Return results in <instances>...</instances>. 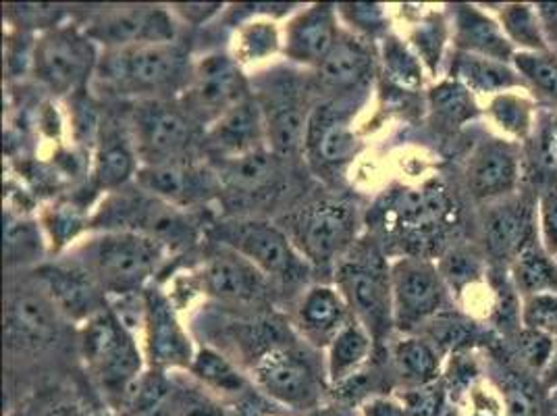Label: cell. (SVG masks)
<instances>
[{"instance_id": "6da1fadb", "label": "cell", "mask_w": 557, "mask_h": 416, "mask_svg": "<svg viewBox=\"0 0 557 416\" xmlns=\"http://www.w3.org/2000/svg\"><path fill=\"white\" fill-rule=\"evenodd\" d=\"M171 250L134 232H100L77 246L71 262L79 265L104 294L125 296L144 292Z\"/></svg>"}, {"instance_id": "7a4b0ae2", "label": "cell", "mask_w": 557, "mask_h": 416, "mask_svg": "<svg viewBox=\"0 0 557 416\" xmlns=\"http://www.w3.org/2000/svg\"><path fill=\"white\" fill-rule=\"evenodd\" d=\"M191 70L186 48L157 42L107 50L98 61L96 77L113 93L161 98L171 90H186Z\"/></svg>"}, {"instance_id": "3957f363", "label": "cell", "mask_w": 557, "mask_h": 416, "mask_svg": "<svg viewBox=\"0 0 557 416\" xmlns=\"http://www.w3.org/2000/svg\"><path fill=\"white\" fill-rule=\"evenodd\" d=\"M381 215L385 230L406 246L408 256L426 258L445 246L458 221V207L445 185L429 182L394 192Z\"/></svg>"}, {"instance_id": "277c9868", "label": "cell", "mask_w": 557, "mask_h": 416, "mask_svg": "<svg viewBox=\"0 0 557 416\" xmlns=\"http://www.w3.org/2000/svg\"><path fill=\"white\" fill-rule=\"evenodd\" d=\"M79 347L94 379L123 406L144 365L136 338L119 323L111 308H104L82 325Z\"/></svg>"}, {"instance_id": "5b68a950", "label": "cell", "mask_w": 557, "mask_h": 416, "mask_svg": "<svg viewBox=\"0 0 557 416\" xmlns=\"http://www.w3.org/2000/svg\"><path fill=\"white\" fill-rule=\"evenodd\" d=\"M94 228L100 232H134L152 237L169 250L196 240V225L184 208L173 207L146 192H115L96 210Z\"/></svg>"}, {"instance_id": "8992f818", "label": "cell", "mask_w": 557, "mask_h": 416, "mask_svg": "<svg viewBox=\"0 0 557 416\" xmlns=\"http://www.w3.org/2000/svg\"><path fill=\"white\" fill-rule=\"evenodd\" d=\"M216 244L248 258L256 269L281 283H300L308 273V262L292 244L281 225L256 217H232L212 228Z\"/></svg>"}, {"instance_id": "52a82bcc", "label": "cell", "mask_w": 557, "mask_h": 416, "mask_svg": "<svg viewBox=\"0 0 557 416\" xmlns=\"http://www.w3.org/2000/svg\"><path fill=\"white\" fill-rule=\"evenodd\" d=\"M283 232L310 265L344 258L358 232L356 208L339 200H314L285 217Z\"/></svg>"}, {"instance_id": "ba28073f", "label": "cell", "mask_w": 557, "mask_h": 416, "mask_svg": "<svg viewBox=\"0 0 557 416\" xmlns=\"http://www.w3.org/2000/svg\"><path fill=\"white\" fill-rule=\"evenodd\" d=\"M96 42L86 29L52 25L34 48V73L52 93H79L98 68Z\"/></svg>"}, {"instance_id": "9c48e42d", "label": "cell", "mask_w": 557, "mask_h": 416, "mask_svg": "<svg viewBox=\"0 0 557 416\" xmlns=\"http://www.w3.org/2000/svg\"><path fill=\"white\" fill-rule=\"evenodd\" d=\"M337 287L348 302L354 319L376 340L394 321L392 271L383 258L362 250L339 265Z\"/></svg>"}, {"instance_id": "30bf717a", "label": "cell", "mask_w": 557, "mask_h": 416, "mask_svg": "<svg viewBox=\"0 0 557 416\" xmlns=\"http://www.w3.org/2000/svg\"><path fill=\"white\" fill-rule=\"evenodd\" d=\"M196 130L198 123L182 105L164 98H144L134 113L132 142L144 164L187 161Z\"/></svg>"}, {"instance_id": "8fae6325", "label": "cell", "mask_w": 557, "mask_h": 416, "mask_svg": "<svg viewBox=\"0 0 557 416\" xmlns=\"http://www.w3.org/2000/svg\"><path fill=\"white\" fill-rule=\"evenodd\" d=\"M394 323L412 331L442 317L447 308V283L431 258L401 256L392 267Z\"/></svg>"}, {"instance_id": "7c38bea8", "label": "cell", "mask_w": 557, "mask_h": 416, "mask_svg": "<svg viewBox=\"0 0 557 416\" xmlns=\"http://www.w3.org/2000/svg\"><path fill=\"white\" fill-rule=\"evenodd\" d=\"M248 79L227 54H209L194 65L182 107L198 125H212L248 100Z\"/></svg>"}, {"instance_id": "4fadbf2b", "label": "cell", "mask_w": 557, "mask_h": 416, "mask_svg": "<svg viewBox=\"0 0 557 416\" xmlns=\"http://www.w3.org/2000/svg\"><path fill=\"white\" fill-rule=\"evenodd\" d=\"M258 388L287 408H310L321 392V377L302 350L277 342L255 363Z\"/></svg>"}, {"instance_id": "5bb4252c", "label": "cell", "mask_w": 557, "mask_h": 416, "mask_svg": "<svg viewBox=\"0 0 557 416\" xmlns=\"http://www.w3.org/2000/svg\"><path fill=\"white\" fill-rule=\"evenodd\" d=\"M61 313L38 287L11 290L4 308V340L11 352L40 354L61 335Z\"/></svg>"}, {"instance_id": "9a60e30c", "label": "cell", "mask_w": 557, "mask_h": 416, "mask_svg": "<svg viewBox=\"0 0 557 416\" xmlns=\"http://www.w3.org/2000/svg\"><path fill=\"white\" fill-rule=\"evenodd\" d=\"M539 237L536 198L513 194L487 205L483 215L485 253L497 267L506 269L533 240Z\"/></svg>"}, {"instance_id": "2e32d148", "label": "cell", "mask_w": 557, "mask_h": 416, "mask_svg": "<svg viewBox=\"0 0 557 416\" xmlns=\"http://www.w3.org/2000/svg\"><path fill=\"white\" fill-rule=\"evenodd\" d=\"M522 182L520 144L506 138L481 142L466 167V187L476 203H497L518 194Z\"/></svg>"}, {"instance_id": "e0dca14e", "label": "cell", "mask_w": 557, "mask_h": 416, "mask_svg": "<svg viewBox=\"0 0 557 416\" xmlns=\"http://www.w3.org/2000/svg\"><path fill=\"white\" fill-rule=\"evenodd\" d=\"M94 42L104 45L107 50L134 47V45H157L175 42L177 24L173 13L163 7H116L107 11L100 20L86 27Z\"/></svg>"}, {"instance_id": "ac0fdd59", "label": "cell", "mask_w": 557, "mask_h": 416, "mask_svg": "<svg viewBox=\"0 0 557 416\" xmlns=\"http://www.w3.org/2000/svg\"><path fill=\"white\" fill-rule=\"evenodd\" d=\"M136 184L141 192L184 210L194 207L196 203H207L214 196L221 198V182L216 171L191 161L141 164Z\"/></svg>"}, {"instance_id": "d6986e66", "label": "cell", "mask_w": 557, "mask_h": 416, "mask_svg": "<svg viewBox=\"0 0 557 416\" xmlns=\"http://www.w3.org/2000/svg\"><path fill=\"white\" fill-rule=\"evenodd\" d=\"M200 276L209 296L232 306H256L269 294V278L223 244L212 248Z\"/></svg>"}, {"instance_id": "ffe728a7", "label": "cell", "mask_w": 557, "mask_h": 416, "mask_svg": "<svg viewBox=\"0 0 557 416\" xmlns=\"http://www.w3.org/2000/svg\"><path fill=\"white\" fill-rule=\"evenodd\" d=\"M214 171L221 182V196L227 194L242 207H260L281 192V157L269 146L221 161Z\"/></svg>"}, {"instance_id": "44dd1931", "label": "cell", "mask_w": 557, "mask_h": 416, "mask_svg": "<svg viewBox=\"0 0 557 416\" xmlns=\"http://www.w3.org/2000/svg\"><path fill=\"white\" fill-rule=\"evenodd\" d=\"M38 285L71 321H88L107 308V294L79 265H45L36 271Z\"/></svg>"}, {"instance_id": "7402d4cb", "label": "cell", "mask_w": 557, "mask_h": 416, "mask_svg": "<svg viewBox=\"0 0 557 416\" xmlns=\"http://www.w3.org/2000/svg\"><path fill=\"white\" fill-rule=\"evenodd\" d=\"M264 123L269 148L281 157L289 159L306 148V134L310 115L306 100L298 96V88L292 84H278L277 93H269L258 100Z\"/></svg>"}, {"instance_id": "603a6c76", "label": "cell", "mask_w": 557, "mask_h": 416, "mask_svg": "<svg viewBox=\"0 0 557 416\" xmlns=\"http://www.w3.org/2000/svg\"><path fill=\"white\" fill-rule=\"evenodd\" d=\"M146 344L154 367H191L194 352L186 331L177 321L173 308L163 294L146 292Z\"/></svg>"}, {"instance_id": "cb8c5ba5", "label": "cell", "mask_w": 557, "mask_h": 416, "mask_svg": "<svg viewBox=\"0 0 557 416\" xmlns=\"http://www.w3.org/2000/svg\"><path fill=\"white\" fill-rule=\"evenodd\" d=\"M207 146L221 161L267 148V123L258 100L248 98L232 109L227 115L221 117L216 123H212L207 136Z\"/></svg>"}, {"instance_id": "d4e9b609", "label": "cell", "mask_w": 557, "mask_h": 416, "mask_svg": "<svg viewBox=\"0 0 557 416\" xmlns=\"http://www.w3.org/2000/svg\"><path fill=\"white\" fill-rule=\"evenodd\" d=\"M339 38L333 7L314 4L285 27V54L300 65L319 68Z\"/></svg>"}, {"instance_id": "484cf974", "label": "cell", "mask_w": 557, "mask_h": 416, "mask_svg": "<svg viewBox=\"0 0 557 416\" xmlns=\"http://www.w3.org/2000/svg\"><path fill=\"white\" fill-rule=\"evenodd\" d=\"M349 306L339 287L312 285L302 294L298 304L296 323L302 329L304 338L314 344H331L337 333L351 321Z\"/></svg>"}, {"instance_id": "4316f807", "label": "cell", "mask_w": 557, "mask_h": 416, "mask_svg": "<svg viewBox=\"0 0 557 416\" xmlns=\"http://www.w3.org/2000/svg\"><path fill=\"white\" fill-rule=\"evenodd\" d=\"M306 148L314 161L339 167L358 152V139L349 127L348 115L333 105L317 107L308 121Z\"/></svg>"}, {"instance_id": "83f0119b", "label": "cell", "mask_w": 557, "mask_h": 416, "mask_svg": "<svg viewBox=\"0 0 557 416\" xmlns=\"http://www.w3.org/2000/svg\"><path fill=\"white\" fill-rule=\"evenodd\" d=\"M456 45L460 52L479 54L502 63H511L516 50L508 42L499 22L476 7H456Z\"/></svg>"}, {"instance_id": "f1b7e54d", "label": "cell", "mask_w": 557, "mask_h": 416, "mask_svg": "<svg viewBox=\"0 0 557 416\" xmlns=\"http://www.w3.org/2000/svg\"><path fill=\"white\" fill-rule=\"evenodd\" d=\"M371 73V52L362 42H356L351 36L339 34L335 47L317 68V79L321 88L333 93H351Z\"/></svg>"}, {"instance_id": "f546056e", "label": "cell", "mask_w": 557, "mask_h": 416, "mask_svg": "<svg viewBox=\"0 0 557 416\" xmlns=\"http://www.w3.org/2000/svg\"><path fill=\"white\" fill-rule=\"evenodd\" d=\"M454 75L472 94L497 96L511 90H527L522 77L511 63H502L487 57L460 52L454 61Z\"/></svg>"}, {"instance_id": "4dcf8cb0", "label": "cell", "mask_w": 557, "mask_h": 416, "mask_svg": "<svg viewBox=\"0 0 557 416\" xmlns=\"http://www.w3.org/2000/svg\"><path fill=\"white\" fill-rule=\"evenodd\" d=\"M508 269L520 301L557 294V258L545 250L539 237L511 260Z\"/></svg>"}, {"instance_id": "1f68e13d", "label": "cell", "mask_w": 557, "mask_h": 416, "mask_svg": "<svg viewBox=\"0 0 557 416\" xmlns=\"http://www.w3.org/2000/svg\"><path fill=\"white\" fill-rule=\"evenodd\" d=\"M138 171V152L132 138L119 132H107L94 162V178L98 185L102 189L116 192L129 180H136Z\"/></svg>"}, {"instance_id": "d6a6232c", "label": "cell", "mask_w": 557, "mask_h": 416, "mask_svg": "<svg viewBox=\"0 0 557 416\" xmlns=\"http://www.w3.org/2000/svg\"><path fill=\"white\" fill-rule=\"evenodd\" d=\"M372 335L351 319L337 338L329 344V358H326V372L333 383L349 381L360 367L369 360L371 354Z\"/></svg>"}, {"instance_id": "836d02e7", "label": "cell", "mask_w": 557, "mask_h": 416, "mask_svg": "<svg viewBox=\"0 0 557 416\" xmlns=\"http://www.w3.org/2000/svg\"><path fill=\"white\" fill-rule=\"evenodd\" d=\"M522 93L511 90V93L497 94L488 98V119L493 121V125H497L504 132L506 139H511L516 144L529 142L533 134L536 113H539L534 109L533 100Z\"/></svg>"}, {"instance_id": "e575fe53", "label": "cell", "mask_w": 557, "mask_h": 416, "mask_svg": "<svg viewBox=\"0 0 557 416\" xmlns=\"http://www.w3.org/2000/svg\"><path fill=\"white\" fill-rule=\"evenodd\" d=\"M499 25L516 52H543L552 50L545 29L539 20L536 7L511 2L499 9Z\"/></svg>"}, {"instance_id": "d590c367", "label": "cell", "mask_w": 557, "mask_h": 416, "mask_svg": "<svg viewBox=\"0 0 557 416\" xmlns=\"http://www.w3.org/2000/svg\"><path fill=\"white\" fill-rule=\"evenodd\" d=\"M511 65L522 77L527 93H533L547 109H557V50L516 52Z\"/></svg>"}, {"instance_id": "8d00e7d4", "label": "cell", "mask_w": 557, "mask_h": 416, "mask_svg": "<svg viewBox=\"0 0 557 416\" xmlns=\"http://www.w3.org/2000/svg\"><path fill=\"white\" fill-rule=\"evenodd\" d=\"M395 369L406 383L426 386L440 375V354L433 342L406 338L394 350Z\"/></svg>"}, {"instance_id": "74e56055", "label": "cell", "mask_w": 557, "mask_h": 416, "mask_svg": "<svg viewBox=\"0 0 557 416\" xmlns=\"http://www.w3.org/2000/svg\"><path fill=\"white\" fill-rule=\"evenodd\" d=\"M529 159L539 171V182L557 184V109H543L536 113L533 134L529 138Z\"/></svg>"}, {"instance_id": "f35d334b", "label": "cell", "mask_w": 557, "mask_h": 416, "mask_svg": "<svg viewBox=\"0 0 557 416\" xmlns=\"http://www.w3.org/2000/svg\"><path fill=\"white\" fill-rule=\"evenodd\" d=\"M189 370L202 386H207L214 392L237 393L242 392L246 386L244 377L237 372L232 363L209 347L196 352Z\"/></svg>"}, {"instance_id": "ab89813d", "label": "cell", "mask_w": 557, "mask_h": 416, "mask_svg": "<svg viewBox=\"0 0 557 416\" xmlns=\"http://www.w3.org/2000/svg\"><path fill=\"white\" fill-rule=\"evenodd\" d=\"M431 107L445 125H454V127L479 115V109L474 105V94L458 79L440 84L431 93Z\"/></svg>"}, {"instance_id": "60d3db41", "label": "cell", "mask_w": 557, "mask_h": 416, "mask_svg": "<svg viewBox=\"0 0 557 416\" xmlns=\"http://www.w3.org/2000/svg\"><path fill=\"white\" fill-rule=\"evenodd\" d=\"M440 271H442L447 287L456 290V294H462L466 287L479 283L483 276H487L483 256L470 248H465V246L451 248L447 255H443Z\"/></svg>"}, {"instance_id": "b9f144b4", "label": "cell", "mask_w": 557, "mask_h": 416, "mask_svg": "<svg viewBox=\"0 0 557 416\" xmlns=\"http://www.w3.org/2000/svg\"><path fill=\"white\" fill-rule=\"evenodd\" d=\"M511 340L520 363L541 377L556 352V340L529 327H520V331Z\"/></svg>"}, {"instance_id": "7bdbcfd3", "label": "cell", "mask_w": 557, "mask_h": 416, "mask_svg": "<svg viewBox=\"0 0 557 416\" xmlns=\"http://www.w3.org/2000/svg\"><path fill=\"white\" fill-rule=\"evenodd\" d=\"M42 253V242L38 230L34 223L17 219L13 215H7V225H4V255L9 262H24V260H34L36 256Z\"/></svg>"}, {"instance_id": "ee69618b", "label": "cell", "mask_w": 557, "mask_h": 416, "mask_svg": "<svg viewBox=\"0 0 557 416\" xmlns=\"http://www.w3.org/2000/svg\"><path fill=\"white\" fill-rule=\"evenodd\" d=\"M522 327L547 333L557 340V294H541L522 301Z\"/></svg>"}, {"instance_id": "f6af8a7d", "label": "cell", "mask_w": 557, "mask_h": 416, "mask_svg": "<svg viewBox=\"0 0 557 416\" xmlns=\"http://www.w3.org/2000/svg\"><path fill=\"white\" fill-rule=\"evenodd\" d=\"M539 240L545 250L557 258V184L547 185L536 196Z\"/></svg>"}, {"instance_id": "bcb514c9", "label": "cell", "mask_w": 557, "mask_h": 416, "mask_svg": "<svg viewBox=\"0 0 557 416\" xmlns=\"http://www.w3.org/2000/svg\"><path fill=\"white\" fill-rule=\"evenodd\" d=\"M278 47L277 29L273 24H250L244 34H242V42H239V52L244 59L248 61H258L271 52H275Z\"/></svg>"}, {"instance_id": "7dc6e473", "label": "cell", "mask_w": 557, "mask_h": 416, "mask_svg": "<svg viewBox=\"0 0 557 416\" xmlns=\"http://www.w3.org/2000/svg\"><path fill=\"white\" fill-rule=\"evenodd\" d=\"M219 9H223L221 4H177L175 13L182 15L189 24H205L209 22L212 15L219 13Z\"/></svg>"}, {"instance_id": "c3c4849f", "label": "cell", "mask_w": 557, "mask_h": 416, "mask_svg": "<svg viewBox=\"0 0 557 416\" xmlns=\"http://www.w3.org/2000/svg\"><path fill=\"white\" fill-rule=\"evenodd\" d=\"M536 13L549 40V47H557V4H536Z\"/></svg>"}, {"instance_id": "681fc988", "label": "cell", "mask_w": 557, "mask_h": 416, "mask_svg": "<svg viewBox=\"0 0 557 416\" xmlns=\"http://www.w3.org/2000/svg\"><path fill=\"white\" fill-rule=\"evenodd\" d=\"M541 386H543L545 392H552V390L557 388V340L556 352H554L547 369L543 370V375H541Z\"/></svg>"}, {"instance_id": "f907efd6", "label": "cell", "mask_w": 557, "mask_h": 416, "mask_svg": "<svg viewBox=\"0 0 557 416\" xmlns=\"http://www.w3.org/2000/svg\"><path fill=\"white\" fill-rule=\"evenodd\" d=\"M549 406H552L554 415L557 416V388L556 390H552V392H549Z\"/></svg>"}]
</instances>
